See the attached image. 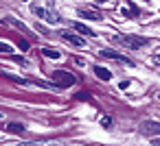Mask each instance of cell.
Wrapping results in <instances>:
<instances>
[{"mask_svg":"<svg viewBox=\"0 0 160 146\" xmlns=\"http://www.w3.org/2000/svg\"><path fill=\"white\" fill-rule=\"evenodd\" d=\"M114 39L121 42V44H125V46H129V48H145L149 44V39L140 37V35H121V37H114Z\"/></svg>","mask_w":160,"mask_h":146,"instance_id":"1","label":"cell"},{"mask_svg":"<svg viewBox=\"0 0 160 146\" xmlns=\"http://www.w3.org/2000/svg\"><path fill=\"white\" fill-rule=\"evenodd\" d=\"M53 79L57 81L59 87H72V85L77 83L75 74H70L68 70H55V72H53Z\"/></svg>","mask_w":160,"mask_h":146,"instance_id":"2","label":"cell"},{"mask_svg":"<svg viewBox=\"0 0 160 146\" xmlns=\"http://www.w3.org/2000/svg\"><path fill=\"white\" fill-rule=\"evenodd\" d=\"M138 131H140L142 135H160V122H153V120H145V122H140Z\"/></svg>","mask_w":160,"mask_h":146,"instance_id":"3","label":"cell"},{"mask_svg":"<svg viewBox=\"0 0 160 146\" xmlns=\"http://www.w3.org/2000/svg\"><path fill=\"white\" fill-rule=\"evenodd\" d=\"M101 55H103V57H108V59L121 61V63H125V66H134V61H132L129 57H125V55H121V52H116V50H112V48H105V50H101Z\"/></svg>","mask_w":160,"mask_h":146,"instance_id":"4","label":"cell"},{"mask_svg":"<svg viewBox=\"0 0 160 146\" xmlns=\"http://www.w3.org/2000/svg\"><path fill=\"white\" fill-rule=\"evenodd\" d=\"M33 13H35L38 18L51 22V24H57V22H59V16H55L53 11H46V9H42V7H33Z\"/></svg>","mask_w":160,"mask_h":146,"instance_id":"5","label":"cell"},{"mask_svg":"<svg viewBox=\"0 0 160 146\" xmlns=\"http://www.w3.org/2000/svg\"><path fill=\"white\" fill-rule=\"evenodd\" d=\"M62 39H66L68 44L79 46V48H83V46H86L83 37H81V35H77V33H70V31H62Z\"/></svg>","mask_w":160,"mask_h":146,"instance_id":"6","label":"cell"},{"mask_svg":"<svg viewBox=\"0 0 160 146\" xmlns=\"http://www.w3.org/2000/svg\"><path fill=\"white\" fill-rule=\"evenodd\" d=\"M72 29H75L79 35H88V37H92V35H94V31H92V29H88V26H86V24H81V22H75V24H72Z\"/></svg>","mask_w":160,"mask_h":146,"instance_id":"7","label":"cell"},{"mask_svg":"<svg viewBox=\"0 0 160 146\" xmlns=\"http://www.w3.org/2000/svg\"><path fill=\"white\" fill-rule=\"evenodd\" d=\"M79 16H81L83 20H97V22H101V20H103V16H101V13H94V11H88V9L79 11Z\"/></svg>","mask_w":160,"mask_h":146,"instance_id":"8","label":"cell"},{"mask_svg":"<svg viewBox=\"0 0 160 146\" xmlns=\"http://www.w3.org/2000/svg\"><path fill=\"white\" fill-rule=\"evenodd\" d=\"M94 74H97L101 81H110V79H112V72H110L108 68H101V66H97V68H94Z\"/></svg>","mask_w":160,"mask_h":146,"instance_id":"9","label":"cell"},{"mask_svg":"<svg viewBox=\"0 0 160 146\" xmlns=\"http://www.w3.org/2000/svg\"><path fill=\"white\" fill-rule=\"evenodd\" d=\"M7 131H9V133H24V126L18 124V122H9V124H7Z\"/></svg>","mask_w":160,"mask_h":146,"instance_id":"10","label":"cell"},{"mask_svg":"<svg viewBox=\"0 0 160 146\" xmlns=\"http://www.w3.org/2000/svg\"><path fill=\"white\" fill-rule=\"evenodd\" d=\"M42 55H44V57H48V59H59V57H62V55H59L57 50H53V48H44V50H42Z\"/></svg>","mask_w":160,"mask_h":146,"instance_id":"11","label":"cell"},{"mask_svg":"<svg viewBox=\"0 0 160 146\" xmlns=\"http://www.w3.org/2000/svg\"><path fill=\"white\" fill-rule=\"evenodd\" d=\"M97 5H101V7H114L116 0H97Z\"/></svg>","mask_w":160,"mask_h":146,"instance_id":"12","label":"cell"},{"mask_svg":"<svg viewBox=\"0 0 160 146\" xmlns=\"http://www.w3.org/2000/svg\"><path fill=\"white\" fill-rule=\"evenodd\" d=\"M9 24H11V26H16L18 31H27V26H24L22 22H18V20H9Z\"/></svg>","mask_w":160,"mask_h":146,"instance_id":"13","label":"cell"},{"mask_svg":"<svg viewBox=\"0 0 160 146\" xmlns=\"http://www.w3.org/2000/svg\"><path fill=\"white\" fill-rule=\"evenodd\" d=\"M20 146H48L46 142H20Z\"/></svg>","mask_w":160,"mask_h":146,"instance_id":"14","label":"cell"},{"mask_svg":"<svg viewBox=\"0 0 160 146\" xmlns=\"http://www.w3.org/2000/svg\"><path fill=\"white\" fill-rule=\"evenodd\" d=\"M0 52H7V55H11V52H13V48H11L9 44H2V42H0Z\"/></svg>","mask_w":160,"mask_h":146,"instance_id":"15","label":"cell"},{"mask_svg":"<svg viewBox=\"0 0 160 146\" xmlns=\"http://www.w3.org/2000/svg\"><path fill=\"white\" fill-rule=\"evenodd\" d=\"M18 46H20V50H29V44H27L24 39H20V44H18Z\"/></svg>","mask_w":160,"mask_h":146,"instance_id":"16","label":"cell"},{"mask_svg":"<svg viewBox=\"0 0 160 146\" xmlns=\"http://www.w3.org/2000/svg\"><path fill=\"white\" fill-rule=\"evenodd\" d=\"M129 83H132V81H123L118 87H121V89H127V87H129Z\"/></svg>","mask_w":160,"mask_h":146,"instance_id":"17","label":"cell"},{"mask_svg":"<svg viewBox=\"0 0 160 146\" xmlns=\"http://www.w3.org/2000/svg\"><path fill=\"white\" fill-rule=\"evenodd\" d=\"M101 122H103V126H112V120H110V118H103Z\"/></svg>","mask_w":160,"mask_h":146,"instance_id":"18","label":"cell"},{"mask_svg":"<svg viewBox=\"0 0 160 146\" xmlns=\"http://www.w3.org/2000/svg\"><path fill=\"white\" fill-rule=\"evenodd\" d=\"M77 100H88V94H77Z\"/></svg>","mask_w":160,"mask_h":146,"instance_id":"19","label":"cell"},{"mask_svg":"<svg viewBox=\"0 0 160 146\" xmlns=\"http://www.w3.org/2000/svg\"><path fill=\"white\" fill-rule=\"evenodd\" d=\"M153 63H160V52H158V55H153Z\"/></svg>","mask_w":160,"mask_h":146,"instance_id":"20","label":"cell"},{"mask_svg":"<svg viewBox=\"0 0 160 146\" xmlns=\"http://www.w3.org/2000/svg\"><path fill=\"white\" fill-rule=\"evenodd\" d=\"M151 144H153V146H160V137H156V139H151Z\"/></svg>","mask_w":160,"mask_h":146,"instance_id":"21","label":"cell"}]
</instances>
